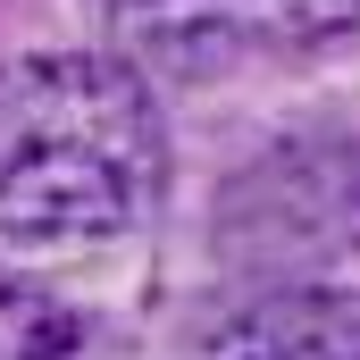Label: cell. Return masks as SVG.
<instances>
[{
  "instance_id": "2",
  "label": "cell",
  "mask_w": 360,
  "mask_h": 360,
  "mask_svg": "<svg viewBox=\"0 0 360 360\" xmlns=\"http://www.w3.org/2000/svg\"><path fill=\"white\" fill-rule=\"evenodd\" d=\"M193 360H360V293H260L226 310Z\"/></svg>"
},
{
  "instance_id": "3",
  "label": "cell",
  "mask_w": 360,
  "mask_h": 360,
  "mask_svg": "<svg viewBox=\"0 0 360 360\" xmlns=\"http://www.w3.org/2000/svg\"><path fill=\"white\" fill-rule=\"evenodd\" d=\"M92 8L109 17V34H117L134 59H151V68H168V76L226 68V59L243 51V34H252L243 0H92Z\"/></svg>"
},
{
  "instance_id": "1",
  "label": "cell",
  "mask_w": 360,
  "mask_h": 360,
  "mask_svg": "<svg viewBox=\"0 0 360 360\" xmlns=\"http://www.w3.org/2000/svg\"><path fill=\"white\" fill-rule=\"evenodd\" d=\"M168 176V134L134 68L42 51L0 68V235L92 243L134 226Z\"/></svg>"
},
{
  "instance_id": "5",
  "label": "cell",
  "mask_w": 360,
  "mask_h": 360,
  "mask_svg": "<svg viewBox=\"0 0 360 360\" xmlns=\"http://www.w3.org/2000/svg\"><path fill=\"white\" fill-rule=\"evenodd\" d=\"M252 34L276 25V34H335V25H360V0H243Z\"/></svg>"
},
{
  "instance_id": "4",
  "label": "cell",
  "mask_w": 360,
  "mask_h": 360,
  "mask_svg": "<svg viewBox=\"0 0 360 360\" xmlns=\"http://www.w3.org/2000/svg\"><path fill=\"white\" fill-rule=\"evenodd\" d=\"M84 327L68 302H51L25 276H0V360H76Z\"/></svg>"
}]
</instances>
